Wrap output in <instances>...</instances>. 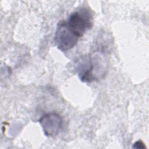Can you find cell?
<instances>
[{
    "label": "cell",
    "instance_id": "obj_1",
    "mask_svg": "<svg viewBox=\"0 0 149 149\" xmlns=\"http://www.w3.org/2000/svg\"><path fill=\"white\" fill-rule=\"evenodd\" d=\"M106 68L105 58L97 52L83 56L77 63L79 77L83 82H91L102 77Z\"/></svg>",
    "mask_w": 149,
    "mask_h": 149
},
{
    "label": "cell",
    "instance_id": "obj_2",
    "mask_svg": "<svg viewBox=\"0 0 149 149\" xmlns=\"http://www.w3.org/2000/svg\"><path fill=\"white\" fill-rule=\"evenodd\" d=\"M79 37L69 27L66 21H61L57 26L54 41L58 48L62 51H67L73 48Z\"/></svg>",
    "mask_w": 149,
    "mask_h": 149
},
{
    "label": "cell",
    "instance_id": "obj_3",
    "mask_svg": "<svg viewBox=\"0 0 149 149\" xmlns=\"http://www.w3.org/2000/svg\"><path fill=\"white\" fill-rule=\"evenodd\" d=\"M91 15L86 9L76 11L71 13L66 21L69 27L80 38L91 29L93 25Z\"/></svg>",
    "mask_w": 149,
    "mask_h": 149
},
{
    "label": "cell",
    "instance_id": "obj_4",
    "mask_svg": "<svg viewBox=\"0 0 149 149\" xmlns=\"http://www.w3.org/2000/svg\"><path fill=\"white\" fill-rule=\"evenodd\" d=\"M44 134L47 137L56 136L62 126V119L59 114L51 112L44 114L38 120Z\"/></svg>",
    "mask_w": 149,
    "mask_h": 149
},
{
    "label": "cell",
    "instance_id": "obj_5",
    "mask_svg": "<svg viewBox=\"0 0 149 149\" xmlns=\"http://www.w3.org/2000/svg\"><path fill=\"white\" fill-rule=\"evenodd\" d=\"M146 146L144 145V143L141 140L137 141L134 143L133 146V148H144Z\"/></svg>",
    "mask_w": 149,
    "mask_h": 149
}]
</instances>
